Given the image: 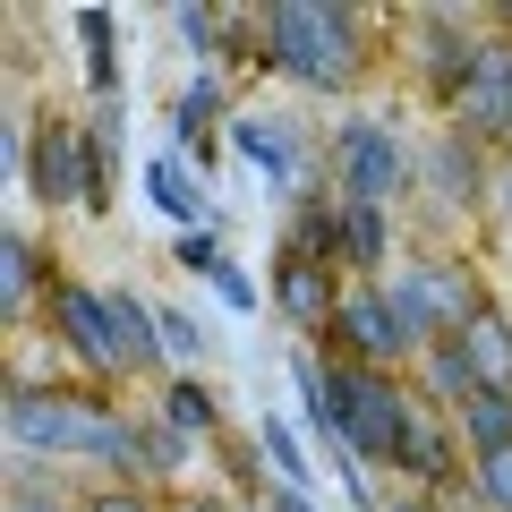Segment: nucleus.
<instances>
[{"label":"nucleus","mask_w":512,"mask_h":512,"mask_svg":"<svg viewBox=\"0 0 512 512\" xmlns=\"http://www.w3.org/2000/svg\"><path fill=\"white\" fill-rule=\"evenodd\" d=\"M9 453H18V478L35 461H86V470H120V487H137V419H120L94 393H69V384H9Z\"/></svg>","instance_id":"nucleus-1"},{"label":"nucleus","mask_w":512,"mask_h":512,"mask_svg":"<svg viewBox=\"0 0 512 512\" xmlns=\"http://www.w3.org/2000/svg\"><path fill=\"white\" fill-rule=\"evenodd\" d=\"M256 43H265V69L299 94H350L367 77V18L342 9V0H274V9H256Z\"/></svg>","instance_id":"nucleus-2"},{"label":"nucleus","mask_w":512,"mask_h":512,"mask_svg":"<svg viewBox=\"0 0 512 512\" xmlns=\"http://www.w3.org/2000/svg\"><path fill=\"white\" fill-rule=\"evenodd\" d=\"M325 171H333V197L342 205H402L419 188V146L384 111H350L325 137Z\"/></svg>","instance_id":"nucleus-3"},{"label":"nucleus","mask_w":512,"mask_h":512,"mask_svg":"<svg viewBox=\"0 0 512 512\" xmlns=\"http://www.w3.org/2000/svg\"><path fill=\"white\" fill-rule=\"evenodd\" d=\"M9 163H18V180H26V197H35V205H94V214H103V146H94L69 111L18 120Z\"/></svg>","instance_id":"nucleus-4"},{"label":"nucleus","mask_w":512,"mask_h":512,"mask_svg":"<svg viewBox=\"0 0 512 512\" xmlns=\"http://www.w3.org/2000/svg\"><path fill=\"white\" fill-rule=\"evenodd\" d=\"M384 308L402 316V333L419 350H436V342H453L461 325H470L487 299H478V274H470V256H444V248H427V256H402L393 274H384Z\"/></svg>","instance_id":"nucleus-5"},{"label":"nucleus","mask_w":512,"mask_h":512,"mask_svg":"<svg viewBox=\"0 0 512 512\" xmlns=\"http://www.w3.org/2000/svg\"><path fill=\"white\" fill-rule=\"evenodd\" d=\"M342 402H350V453H359V461H393V470H402L410 436H419V402H410V384L384 376V367H342Z\"/></svg>","instance_id":"nucleus-6"},{"label":"nucleus","mask_w":512,"mask_h":512,"mask_svg":"<svg viewBox=\"0 0 512 512\" xmlns=\"http://www.w3.org/2000/svg\"><path fill=\"white\" fill-rule=\"evenodd\" d=\"M325 342L342 350V367H384V376H402L410 359H427L402 333V316L384 308V282H350L342 308H333V325H325Z\"/></svg>","instance_id":"nucleus-7"},{"label":"nucleus","mask_w":512,"mask_h":512,"mask_svg":"<svg viewBox=\"0 0 512 512\" xmlns=\"http://www.w3.org/2000/svg\"><path fill=\"white\" fill-rule=\"evenodd\" d=\"M52 342L86 359V376H120V333H111V282H77V274H52Z\"/></svg>","instance_id":"nucleus-8"},{"label":"nucleus","mask_w":512,"mask_h":512,"mask_svg":"<svg viewBox=\"0 0 512 512\" xmlns=\"http://www.w3.org/2000/svg\"><path fill=\"white\" fill-rule=\"evenodd\" d=\"M342 291H350L342 265H333L325 248H299V239L274 256V282H265L274 316H282V325H299V333H325V325H333V308H342Z\"/></svg>","instance_id":"nucleus-9"},{"label":"nucleus","mask_w":512,"mask_h":512,"mask_svg":"<svg viewBox=\"0 0 512 512\" xmlns=\"http://www.w3.org/2000/svg\"><path fill=\"white\" fill-rule=\"evenodd\" d=\"M222 137H231V154H239V163H248L265 188H274V197H291V188H299V171H308V137H299V120H291V111L239 103Z\"/></svg>","instance_id":"nucleus-10"},{"label":"nucleus","mask_w":512,"mask_h":512,"mask_svg":"<svg viewBox=\"0 0 512 512\" xmlns=\"http://www.w3.org/2000/svg\"><path fill=\"white\" fill-rule=\"evenodd\" d=\"M453 128L470 146H512V35H487L478 69L453 94Z\"/></svg>","instance_id":"nucleus-11"},{"label":"nucleus","mask_w":512,"mask_h":512,"mask_svg":"<svg viewBox=\"0 0 512 512\" xmlns=\"http://www.w3.org/2000/svg\"><path fill=\"white\" fill-rule=\"evenodd\" d=\"M419 188H436V214H470V205H487L495 171H478V146L461 128H436L419 154Z\"/></svg>","instance_id":"nucleus-12"},{"label":"nucleus","mask_w":512,"mask_h":512,"mask_svg":"<svg viewBox=\"0 0 512 512\" xmlns=\"http://www.w3.org/2000/svg\"><path fill=\"white\" fill-rule=\"evenodd\" d=\"M137 180H146V205L171 222V231H205V222H214V197H205V171L188 163L180 146L146 154V171H137Z\"/></svg>","instance_id":"nucleus-13"},{"label":"nucleus","mask_w":512,"mask_h":512,"mask_svg":"<svg viewBox=\"0 0 512 512\" xmlns=\"http://www.w3.org/2000/svg\"><path fill=\"white\" fill-rule=\"evenodd\" d=\"M333 256H342V274L384 282L393 274V205H342L333 197Z\"/></svg>","instance_id":"nucleus-14"},{"label":"nucleus","mask_w":512,"mask_h":512,"mask_svg":"<svg viewBox=\"0 0 512 512\" xmlns=\"http://www.w3.org/2000/svg\"><path fill=\"white\" fill-rule=\"evenodd\" d=\"M231 94H222V69H197L180 94H171V128H180V154L197 163V146H205V128H231Z\"/></svg>","instance_id":"nucleus-15"},{"label":"nucleus","mask_w":512,"mask_h":512,"mask_svg":"<svg viewBox=\"0 0 512 512\" xmlns=\"http://www.w3.org/2000/svg\"><path fill=\"white\" fill-rule=\"evenodd\" d=\"M453 350H461V367H470L478 384H512V316L504 308H478L470 325L453 333Z\"/></svg>","instance_id":"nucleus-16"},{"label":"nucleus","mask_w":512,"mask_h":512,"mask_svg":"<svg viewBox=\"0 0 512 512\" xmlns=\"http://www.w3.org/2000/svg\"><path fill=\"white\" fill-rule=\"evenodd\" d=\"M453 427H461V444H470V461L512 453V384H478L470 402L453 410Z\"/></svg>","instance_id":"nucleus-17"},{"label":"nucleus","mask_w":512,"mask_h":512,"mask_svg":"<svg viewBox=\"0 0 512 512\" xmlns=\"http://www.w3.org/2000/svg\"><path fill=\"white\" fill-rule=\"evenodd\" d=\"M154 419L180 427L188 444H205V436L222 427V393H214L205 376H163V402H154Z\"/></svg>","instance_id":"nucleus-18"},{"label":"nucleus","mask_w":512,"mask_h":512,"mask_svg":"<svg viewBox=\"0 0 512 512\" xmlns=\"http://www.w3.org/2000/svg\"><path fill=\"white\" fill-rule=\"evenodd\" d=\"M256 453H265V470H274V487H316V461H308V436H299L282 410H256Z\"/></svg>","instance_id":"nucleus-19"},{"label":"nucleus","mask_w":512,"mask_h":512,"mask_svg":"<svg viewBox=\"0 0 512 512\" xmlns=\"http://www.w3.org/2000/svg\"><path fill=\"white\" fill-rule=\"evenodd\" d=\"M69 26H77V43H86V86L111 103V94H120V52H111V43H120V18H111V9H77Z\"/></svg>","instance_id":"nucleus-20"},{"label":"nucleus","mask_w":512,"mask_h":512,"mask_svg":"<svg viewBox=\"0 0 512 512\" xmlns=\"http://www.w3.org/2000/svg\"><path fill=\"white\" fill-rule=\"evenodd\" d=\"M154 325H163V359H171V376H197V359L214 350V325H205L197 308H171V299H154Z\"/></svg>","instance_id":"nucleus-21"},{"label":"nucleus","mask_w":512,"mask_h":512,"mask_svg":"<svg viewBox=\"0 0 512 512\" xmlns=\"http://www.w3.org/2000/svg\"><path fill=\"white\" fill-rule=\"evenodd\" d=\"M0 256H9V291H0V308H9V325H18V316L35 308V291H43V239H35V231L18 222ZM43 299H52V291H43Z\"/></svg>","instance_id":"nucleus-22"},{"label":"nucleus","mask_w":512,"mask_h":512,"mask_svg":"<svg viewBox=\"0 0 512 512\" xmlns=\"http://www.w3.org/2000/svg\"><path fill=\"white\" fill-rule=\"evenodd\" d=\"M188 453H197V444H188L180 427L137 419V478H180V470H188Z\"/></svg>","instance_id":"nucleus-23"},{"label":"nucleus","mask_w":512,"mask_h":512,"mask_svg":"<svg viewBox=\"0 0 512 512\" xmlns=\"http://www.w3.org/2000/svg\"><path fill=\"white\" fill-rule=\"evenodd\" d=\"M402 470L419 478V487H436V478L453 470V436H444L436 419H419V436H410V453H402Z\"/></svg>","instance_id":"nucleus-24"},{"label":"nucleus","mask_w":512,"mask_h":512,"mask_svg":"<svg viewBox=\"0 0 512 512\" xmlns=\"http://www.w3.org/2000/svg\"><path fill=\"white\" fill-rule=\"evenodd\" d=\"M222 256H231V248H222L214 222H205V231H180V239H171V265H180V274H205V282H214Z\"/></svg>","instance_id":"nucleus-25"},{"label":"nucleus","mask_w":512,"mask_h":512,"mask_svg":"<svg viewBox=\"0 0 512 512\" xmlns=\"http://www.w3.org/2000/svg\"><path fill=\"white\" fill-rule=\"evenodd\" d=\"M470 487H478V504H487V512H512V453L470 461Z\"/></svg>","instance_id":"nucleus-26"},{"label":"nucleus","mask_w":512,"mask_h":512,"mask_svg":"<svg viewBox=\"0 0 512 512\" xmlns=\"http://www.w3.org/2000/svg\"><path fill=\"white\" fill-rule=\"evenodd\" d=\"M214 299H222V308H231V316H256V274H248V265H231V256H222V265H214Z\"/></svg>","instance_id":"nucleus-27"},{"label":"nucleus","mask_w":512,"mask_h":512,"mask_svg":"<svg viewBox=\"0 0 512 512\" xmlns=\"http://www.w3.org/2000/svg\"><path fill=\"white\" fill-rule=\"evenodd\" d=\"M86 512H163L146 487H103V495H86Z\"/></svg>","instance_id":"nucleus-28"},{"label":"nucleus","mask_w":512,"mask_h":512,"mask_svg":"<svg viewBox=\"0 0 512 512\" xmlns=\"http://www.w3.org/2000/svg\"><path fill=\"white\" fill-rule=\"evenodd\" d=\"M9 512H86V504H60V495H43L35 478H18V487H9Z\"/></svg>","instance_id":"nucleus-29"},{"label":"nucleus","mask_w":512,"mask_h":512,"mask_svg":"<svg viewBox=\"0 0 512 512\" xmlns=\"http://www.w3.org/2000/svg\"><path fill=\"white\" fill-rule=\"evenodd\" d=\"M256 512H325V504H316V495H299V487H265V504H256Z\"/></svg>","instance_id":"nucleus-30"},{"label":"nucleus","mask_w":512,"mask_h":512,"mask_svg":"<svg viewBox=\"0 0 512 512\" xmlns=\"http://www.w3.org/2000/svg\"><path fill=\"white\" fill-rule=\"evenodd\" d=\"M487 205H495V214H504V239H512V154H504V163H495V188H487Z\"/></svg>","instance_id":"nucleus-31"},{"label":"nucleus","mask_w":512,"mask_h":512,"mask_svg":"<svg viewBox=\"0 0 512 512\" xmlns=\"http://www.w3.org/2000/svg\"><path fill=\"white\" fill-rule=\"evenodd\" d=\"M163 512H231V504H222V495H171Z\"/></svg>","instance_id":"nucleus-32"},{"label":"nucleus","mask_w":512,"mask_h":512,"mask_svg":"<svg viewBox=\"0 0 512 512\" xmlns=\"http://www.w3.org/2000/svg\"><path fill=\"white\" fill-rule=\"evenodd\" d=\"M393 512H427V504H393Z\"/></svg>","instance_id":"nucleus-33"}]
</instances>
